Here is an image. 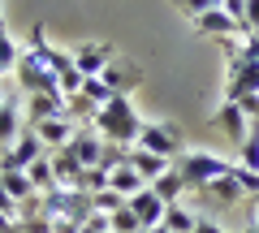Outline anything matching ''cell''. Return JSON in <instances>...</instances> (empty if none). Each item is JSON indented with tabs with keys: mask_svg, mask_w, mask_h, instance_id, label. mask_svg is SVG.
<instances>
[{
	"mask_svg": "<svg viewBox=\"0 0 259 233\" xmlns=\"http://www.w3.org/2000/svg\"><path fill=\"white\" fill-rule=\"evenodd\" d=\"M44 48H48V30L44 26H30L26 52L18 56V69H13L18 91H26V95H61V78H56V69L48 65Z\"/></svg>",
	"mask_w": 259,
	"mask_h": 233,
	"instance_id": "cell-1",
	"label": "cell"
},
{
	"mask_svg": "<svg viewBox=\"0 0 259 233\" xmlns=\"http://www.w3.org/2000/svg\"><path fill=\"white\" fill-rule=\"evenodd\" d=\"M91 125L100 130L104 143H117V147H134V143H139V130H143V121H139V112H134V104H130V95H112V100L95 112Z\"/></svg>",
	"mask_w": 259,
	"mask_h": 233,
	"instance_id": "cell-2",
	"label": "cell"
},
{
	"mask_svg": "<svg viewBox=\"0 0 259 233\" xmlns=\"http://www.w3.org/2000/svg\"><path fill=\"white\" fill-rule=\"evenodd\" d=\"M173 168L182 173V181H186V190L190 195H199V190L207 186V181H216V177H229L233 168V160H225V156H216V151H182V156L173 160Z\"/></svg>",
	"mask_w": 259,
	"mask_h": 233,
	"instance_id": "cell-3",
	"label": "cell"
},
{
	"mask_svg": "<svg viewBox=\"0 0 259 233\" xmlns=\"http://www.w3.org/2000/svg\"><path fill=\"white\" fill-rule=\"evenodd\" d=\"M134 147L156 151V156H164V160H177V156H182V130H177L173 121H143Z\"/></svg>",
	"mask_w": 259,
	"mask_h": 233,
	"instance_id": "cell-4",
	"label": "cell"
},
{
	"mask_svg": "<svg viewBox=\"0 0 259 233\" xmlns=\"http://www.w3.org/2000/svg\"><path fill=\"white\" fill-rule=\"evenodd\" d=\"M39 156H48V147L39 143L35 125H26V130L18 134V143H13V147H5V156H0V173H26Z\"/></svg>",
	"mask_w": 259,
	"mask_h": 233,
	"instance_id": "cell-5",
	"label": "cell"
},
{
	"mask_svg": "<svg viewBox=\"0 0 259 233\" xmlns=\"http://www.w3.org/2000/svg\"><path fill=\"white\" fill-rule=\"evenodd\" d=\"M242 95H259V61H250V56H233L229 61L225 100H242Z\"/></svg>",
	"mask_w": 259,
	"mask_h": 233,
	"instance_id": "cell-6",
	"label": "cell"
},
{
	"mask_svg": "<svg viewBox=\"0 0 259 233\" xmlns=\"http://www.w3.org/2000/svg\"><path fill=\"white\" fill-rule=\"evenodd\" d=\"M233 173H238V168H233ZM233 173H229V177H216V181H207V186L199 190L194 199H199V203H203L207 212H229V207L238 203V199H246V195H242V186H238V177H233Z\"/></svg>",
	"mask_w": 259,
	"mask_h": 233,
	"instance_id": "cell-7",
	"label": "cell"
},
{
	"mask_svg": "<svg viewBox=\"0 0 259 233\" xmlns=\"http://www.w3.org/2000/svg\"><path fill=\"white\" fill-rule=\"evenodd\" d=\"M112 61H117V48H112V43H82L74 52V65H78L82 78H100Z\"/></svg>",
	"mask_w": 259,
	"mask_h": 233,
	"instance_id": "cell-8",
	"label": "cell"
},
{
	"mask_svg": "<svg viewBox=\"0 0 259 233\" xmlns=\"http://www.w3.org/2000/svg\"><path fill=\"white\" fill-rule=\"evenodd\" d=\"M100 78L112 86V95H130L134 86L143 82V69H139V61H130V56H117V61H112V65L104 69Z\"/></svg>",
	"mask_w": 259,
	"mask_h": 233,
	"instance_id": "cell-9",
	"label": "cell"
},
{
	"mask_svg": "<svg viewBox=\"0 0 259 233\" xmlns=\"http://www.w3.org/2000/svg\"><path fill=\"white\" fill-rule=\"evenodd\" d=\"M194 30H199V35L221 39V43H225V39H238V35L246 39V30H242V26H238V22H233L225 9H207V13H199V18H194Z\"/></svg>",
	"mask_w": 259,
	"mask_h": 233,
	"instance_id": "cell-10",
	"label": "cell"
},
{
	"mask_svg": "<svg viewBox=\"0 0 259 233\" xmlns=\"http://www.w3.org/2000/svg\"><path fill=\"white\" fill-rule=\"evenodd\" d=\"M69 151L78 156V164H82V168H100V160H104V138H100V130H95V125H82V130L69 138Z\"/></svg>",
	"mask_w": 259,
	"mask_h": 233,
	"instance_id": "cell-11",
	"label": "cell"
},
{
	"mask_svg": "<svg viewBox=\"0 0 259 233\" xmlns=\"http://www.w3.org/2000/svg\"><path fill=\"white\" fill-rule=\"evenodd\" d=\"M212 125H216V130H225V134H229V143H233V147H242V138H246V130H250V125H246V112H242V108H238L233 100H225L221 108H216Z\"/></svg>",
	"mask_w": 259,
	"mask_h": 233,
	"instance_id": "cell-12",
	"label": "cell"
},
{
	"mask_svg": "<svg viewBox=\"0 0 259 233\" xmlns=\"http://www.w3.org/2000/svg\"><path fill=\"white\" fill-rule=\"evenodd\" d=\"M125 164H130V168H139V177L151 186L160 173H168V168H173V160L156 156V151H143V147H130V151H125Z\"/></svg>",
	"mask_w": 259,
	"mask_h": 233,
	"instance_id": "cell-13",
	"label": "cell"
},
{
	"mask_svg": "<svg viewBox=\"0 0 259 233\" xmlns=\"http://www.w3.org/2000/svg\"><path fill=\"white\" fill-rule=\"evenodd\" d=\"M164 207H168V203H164V199H160L151 186H143L139 195L130 199V212H134V216L143 220V229H151V224H160V220H164Z\"/></svg>",
	"mask_w": 259,
	"mask_h": 233,
	"instance_id": "cell-14",
	"label": "cell"
},
{
	"mask_svg": "<svg viewBox=\"0 0 259 233\" xmlns=\"http://www.w3.org/2000/svg\"><path fill=\"white\" fill-rule=\"evenodd\" d=\"M35 134H39V143H44L48 151L69 147V138H74V121H69V117H48V121L35 125Z\"/></svg>",
	"mask_w": 259,
	"mask_h": 233,
	"instance_id": "cell-15",
	"label": "cell"
},
{
	"mask_svg": "<svg viewBox=\"0 0 259 233\" xmlns=\"http://www.w3.org/2000/svg\"><path fill=\"white\" fill-rule=\"evenodd\" d=\"M48 160H52L56 181H61L65 190H74V186H78V177H82V164H78V156H74L69 147H56V151H48Z\"/></svg>",
	"mask_w": 259,
	"mask_h": 233,
	"instance_id": "cell-16",
	"label": "cell"
},
{
	"mask_svg": "<svg viewBox=\"0 0 259 233\" xmlns=\"http://www.w3.org/2000/svg\"><path fill=\"white\" fill-rule=\"evenodd\" d=\"M143 186H147V181L139 177V168H130V164H117V168L108 173V190H117L121 199H134Z\"/></svg>",
	"mask_w": 259,
	"mask_h": 233,
	"instance_id": "cell-17",
	"label": "cell"
},
{
	"mask_svg": "<svg viewBox=\"0 0 259 233\" xmlns=\"http://www.w3.org/2000/svg\"><path fill=\"white\" fill-rule=\"evenodd\" d=\"M199 220H203L199 212H190V207H182V203H168L160 224H164L168 233H194V229H199Z\"/></svg>",
	"mask_w": 259,
	"mask_h": 233,
	"instance_id": "cell-18",
	"label": "cell"
},
{
	"mask_svg": "<svg viewBox=\"0 0 259 233\" xmlns=\"http://www.w3.org/2000/svg\"><path fill=\"white\" fill-rule=\"evenodd\" d=\"M22 130H26V112H22L18 104H9V108H0V147H13Z\"/></svg>",
	"mask_w": 259,
	"mask_h": 233,
	"instance_id": "cell-19",
	"label": "cell"
},
{
	"mask_svg": "<svg viewBox=\"0 0 259 233\" xmlns=\"http://www.w3.org/2000/svg\"><path fill=\"white\" fill-rule=\"evenodd\" d=\"M0 186H5V195H9L18 207L26 203V199H35V195H39V190L30 186V177H26V173H0Z\"/></svg>",
	"mask_w": 259,
	"mask_h": 233,
	"instance_id": "cell-20",
	"label": "cell"
},
{
	"mask_svg": "<svg viewBox=\"0 0 259 233\" xmlns=\"http://www.w3.org/2000/svg\"><path fill=\"white\" fill-rule=\"evenodd\" d=\"M26 177H30V186H35L39 195H48V190H56V186H61V181H56V173H52V160H48V156H39L35 164L26 168Z\"/></svg>",
	"mask_w": 259,
	"mask_h": 233,
	"instance_id": "cell-21",
	"label": "cell"
},
{
	"mask_svg": "<svg viewBox=\"0 0 259 233\" xmlns=\"http://www.w3.org/2000/svg\"><path fill=\"white\" fill-rule=\"evenodd\" d=\"M151 190H156L164 203H177V199L186 195V181H182V173H177V168H168V173H160V177L151 181Z\"/></svg>",
	"mask_w": 259,
	"mask_h": 233,
	"instance_id": "cell-22",
	"label": "cell"
},
{
	"mask_svg": "<svg viewBox=\"0 0 259 233\" xmlns=\"http://www.w3.org/2000/svg\"><path fill=\"white\" fill-rule=\"evenodd\" d=\"M238 164L250 168V173H259V121H250L246 138H242V151H238Z\"/></svg>",
	"mask_w": 259,
	"mask_h": 233,
	"instance_id": "cell-23",
	"label": "cell"
},
{
	"mask_svg": "<svg viewBox=\"0 0 259 233\" xmlns=\"http://www.w3.org/2000/svg\"><path fill=\"white\" fill-rule=\"evenodd\" d=\"M82 195H100V190H108V168H82V177H78V186Z\"/></svg>",
	"mask_w": 259,
	"mask_h": 233,
	"instance_id": "cell-24",
	"label": "cell"
},
{
	"mask_svg": "<svg viewBox=\"0 0 259 233\" xmlns=\"http://www.w3.org/2000/svg\"><path fill=\"white\" fill-rule=\"evenodd\" d=\"M18 56H22V48L9 39V30H0V78L18 69Z\"/></svg>",
	"mask_w": 259,
	"mask_h": 233,
	"instance_id": "cell-25",
	"label": "cell"
},
{
	"mask_svg": "<svg viewBox=\"0 0 259 233\" xmlns=\"http://www.w3.org/2000/svg\"><path fill=\"white\" fill-rule=\"evenodd\" d=\"M108 229H112V233H143V220L130 212V203H125L121 212H112V216H108Z\"/></svg>",
	"mask_w": 259,
	"mask_h": 233,
	"instance_id": "cell-26",
	"label": "cell"
},
{
	"mask_svg": "<svg viewBox=\"0 0 259 233\" xmlns=\"http://www.w3.org/2000/svg\"><path fill=\"white\" fill-rule=\"evenodd\" d=\"M91 199H95V212L100 216H112V212H121V207L130 203V199H121L117 190H100V195H91Z\"/></svg>",
	"mask_w": 259,
	"mask_h": 233,
	"instance_id": "cell-27",
	"label": "cell"
},
{
	"mask_svg": "<svg viewBox=\"0 0 259 233\" xmlns=\"http://www.w3.org/2000/svg\"><path fill=\"white\" fill-rule=\"evenodd\" d=\"M82 95H87V100H95V104L104 108V104L112 100V86L104 82V78H87V82H82Z\"/></svg>",
	"mask_w": 259,
	"mask_h": 233,
	"instance_id": "cell-28",
	"label": "cell"
},
{
	"mask_svg": "<svg viewBox=\"0 0 259 233\" xmlns=\"http://www.w3.org/2000/svg\"><path fill=\"white\" fill-rule=\"evenodd\" d=\"M173 5H177L182 13H190V18H199V13L212 9V0H173Z\"/></svg>",
	"mask_w": 259,
	"mask_h": 233,
	"instance_id": "cell-29",
	"label": "cell"
},
{
	"mask_svg": "<svg viewBox=\"0 0 259 233\" xmlns=\"http://www.w3.org/2000/svg\"><path fill=\"white\" fill-rule=\"evenodd\" d=\"M233 104H238V108L246 112L250 121H259V95H242V100H233Z\"/></svg>",
	"mask_w": 259,
	"mask_h": 233,
	"instance_id": "cell-30",
	"label": "cell"
},
{
	"mask_svg": "<svg viewBox=\"0 0 259 233\" xmlns=\"http://www.w3.org/2000/svg\"><path fill=\"white\" fill-rule=\"evenodd\" d=\"M9 104H18V82H5L0 78V108H9Z\"/></svg>",
	"mask_w": 259,
	"mask_h": 233,
	"instance_id": "cell-31",
	"label": "cell"
},
{
	"mask_svg": "<svg viewBox=\"0 0 259 233\" xmlns=\"http://www.w3.org/2000/svg\"><path fill=\"white\" fill-rule=\"evenodd\" d=\"M246 30L250 35L259 30V0H246Z\"/></svg>",
	"mask_w": 259,
	"mask_h": 233,
	"instance_id": "cell-32",
	"label": "cell"
},
{
	"mask_svg": "<svg viewBox=\"0 0 259 233\" xmlns=\"http://www.w3.org/2000/svg\"><path fill=\"white\" fill-rule=\"evenodd\" d=\"M194 233H229V229H221L216 220H199V229H194Z\"/></svg>",
	"mask_w": 259,
	"mask_h": 233,
	"instance_id": "cell-33",
	"label": "cell"
},
{
	"mask_svg": "<svg viewBox=\"0 0 259 233\" xmlns=\"http://www.w3.org/2000/svg\"><path fill=\"white\" fill-rule=\"evenodd\" d=\"M143 233H168V229H164V224H151V229H143Z\"/></svg>",
	"mask_w": 259,
	"mask_h": 233,
	"instance_id": "cell-34",
	"label": "cell"
},
{
	"mask_svg": "<svg viewBox=\"0 0 259 233\" xmlns=\"http://www.w3.org/2000/svg\"><path fill=\"white\" fill-rule=\"evenodd\" d=\"M246 224H259V203H255V212H250V220Z\"/></svg>",
	"mask_w": 259,
	"mask_h": 233,
	"instance_id": "cell-35",
	"label": "cell"
},
{
	"mask_svg": "<svg viewBox=\"0 0 259 233\" xmlns=\"http://www.w3.org/2000/svg\"><path fill=\"white\" fill-rule=\"evenodd\" d=\"M242 233H259V224H246V229H242Z\"/></svg>",
	"mask_w": 259,
	"mask_h": 233,
	"instance_id": "cell-36",
	"label": "cell"
},
{
	"mask_svg": "<svg viewBox=\"0 0 259 233\" xmlns=\"http://www.w3.org/2000/svg\"><path fill=\"white\" fill-rule=\"evenodd\" d=\"M0 30H5V13H0Z\"/></svg>",
	"mask_w": 259,
	"mask_h": 233,
	"instance_id": "cell-37",
	"label": "cell"
},
{
	"mask_svg": "<svg viewBox=\"0 0 259 233\" xmlns=\"http://www.w3.org/2000/svg\"><path fill=\"white\" fill-rule=\"evenodd\" d=\"M255 203H259V199H255Z\"/></svg>",
	"mask_w": 259,
	"mask_h": 233,
	"instance_id": "cell-38",
	"label": "cell"
}]
</instances>
